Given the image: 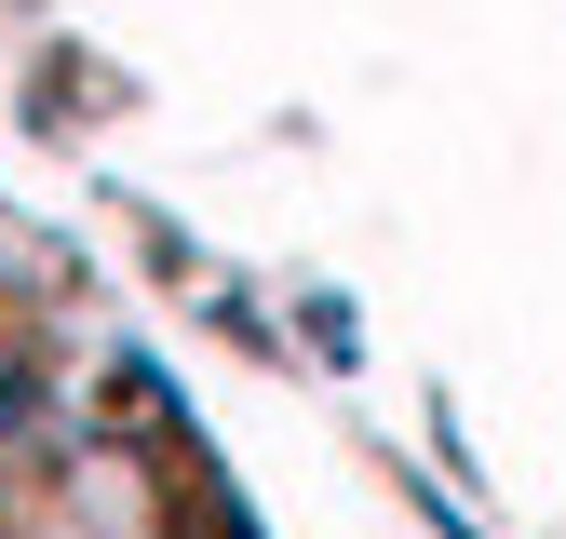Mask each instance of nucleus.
I'll return each instance as SVG.
<instances>
[{
  "mask_svg": "<svg viewBox=\"0 0 566 539\" xmlns=\"http://www.w3.org/2000/svg\"><path fill=\"white\" fill-rule=\"evenodd\" d=\"M14 404H28V364H14V351H0V419H14Z\"/></svg>",
  "mask_w": 566,
  "mask_h": 539,
  "instance_id": "f257e3e1",
  "label": "nucleus"
}]
</instances>
